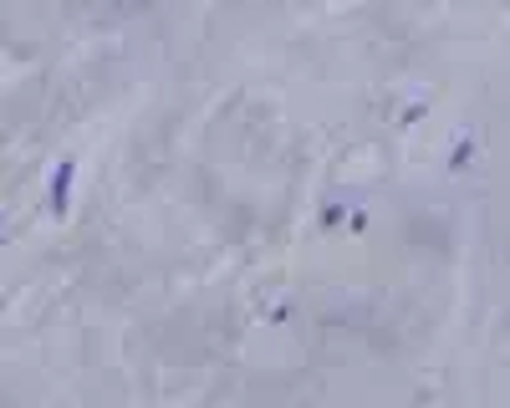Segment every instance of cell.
Returning <instances> with one entry per match:
<instances>
[{"label":"cell","mask_w":510,"mask_h":408,"mask_svg":"<svg viewBox=\"0 0 510 408\" xmlns=\"http://www.w3.org/2000/svg\"><path fill=\"white\" fill-rule=\"evenodd\" d=\"M72 174H77V164L67 159L57 168V179H51V209H57V215H67V189H72Z\"/></svg>","instance_id":"1"}]
</instances>
